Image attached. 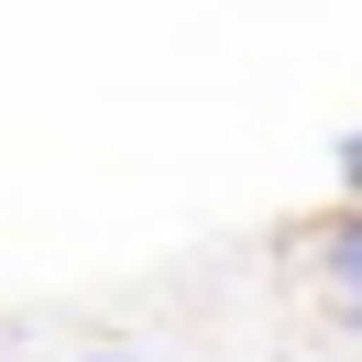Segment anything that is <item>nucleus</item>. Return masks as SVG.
Here are the masks:
<instances>
[{
    "instance_id": "3",
    "label": "nucleus",
    "mask_w": 362,
    "mask_h": 362,
    "mask_svg": "<svg viewBox=\"0 0 362 362\" xmlns=\"http://www.w3.org/2000/svg\"><path fill=\"white\" fill-rule=\"evenodd\" d=\"M88 362H143V351H88Z\"/></svg>"
},
{
    "instance_id": "1",
    "label": "nucleus",
    "mask_w": 362,
    "mask_h": 362,
    "mask_svg": "<svg viewBox=\"0 0 362 362\" xmlns=\"http://www.w3.org/2000/svg\"><path fill=\"white\" fill-rule=\"evenodd\" d=\"M329 286L362 308V220H351V230H329Z\"/></svg>"
},
{
    "instance_id": "4",
    "label": "nucleus",
    "mask_w": 362,
    "mask_h": 362,
    "mask_svg": "<svg viewBox=\"0 0 362 362\" xmlns=\"http://www.w3.org/2000/svg\"><path fill=\"white\" fill-rule=\"evenodd\" d=\"M351 318H362V308H351Z\"/></svg>"
},
{
    "instance_id": "2",
    "label": "nucleus",
    "mask_w": 362,
    "mask_h": 362,
    "mask_svg": "<svg viewBox=\"0 0 362 362\" xmlns=\"http://www.w3.org/2000/svg\"><path fill=\"white\" fill-rule=\"evenodd\" d=\"M340 176H351V187H362V132H351V143H340Z\"/></svg>"
}]
</instances>
